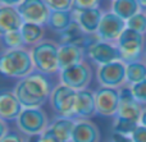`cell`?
<instances>
[{
	"mask_svg": "<svg viewBox=\"0 0 146 142\" xmlns=\"http://www.w3.org/2000/svg\"><path fill=\"white\" fill-rule=\"evenodd\" d=\"M53 89L49 76L33 71L25 78L18 79L13 91L23 108H41L50 99Z\"/></svg>",
	"mask_w": 146,
	"mask_h": 142,
	"instance_id": "obj_1",
	"label": "cell"
},
{
	"mask_svg": "<svg viewBox=\"0 0 146 142\" xmlns=\"http://www.w3.org/2000/svg\"><path fill=\"white\" fill-rule=\"evenodd\" d=\"M33 71L32 58L27 48L0 50V76L21 79Z\"/></svg>",
	"mask_w": 146,
	"mask_h": 142,
	"instance_id": "obj_2",
	"label": "cell"
},
{
	"mask_svg": "<svg viewBox=\"0 0 146 142\" xmlns=\"http://www.w3.org/2000/svg\"><path fill=\"white\" fill-rule=\"evenodd\" d=\"M59 45L53 40H42L30 49L32 58L33 68L46 76H54L59 73V61H58Z\"/></svg>",
	"mask_w": 146,
	"mask_h": 142,
	"instance_id": "obj_3",
	"label": "cell"
},
{
	"mask_svg": "<svg viewBox=\"0 0 146 142\" xmlns=\"http://www.w3.org/2000/svg\"><path fill=\"white\" fill-rule=\"evenodd\" d=\"M115 45L121 53V60L123 63H133L137 60H144L145 53V35L131 28H126L117 40Z\"/></svg>",
	"mask_w": 146,
	"mask_h": 142,
	"instance_id": "obj_4",
	"label": "cell"
},
{
	"mask_svg": "<svg viewBox=\"0 0 146 142\" xmlns=\"http://www.w3.org/2000/svg\"><path fill=\"white\" fill-rule=\"evenodd\" d=\"M49 117L42 108H23L15 120L18 131L27 137L40 136L49 128Z\"/></svg>",
	"mask_w": 146,
	"mask_h": 142,
	"instance_id": "obj_5",
	"label": "cell"
},
{
	"mask_svg": "<svg viewBox=\"0 0 146 142\" xmlns=\"http://www.w3.org/2000/svg\"><path fill=\"white\" fill-rule=\"evenodd\" d=\"M77 100V91L63 83L56 85L50 95V106L58 117L73 118L74 119V108Z\"/></svg>",
	"mask_w": 146,
	"mask_h": 142,
	"instance_id": "obj_6",
	"label": "cell"
},
{
	"mask_svg": "<svg viewBox=\"0 0 146 142\" xmlns=\"http://www.w3.org/2000/svg\"><path fill=\"white\" fill-rule=\"evenodd\" d=\"M60 83L71 87L74 91L86 90L92 79V71L86 61H81L78 64L64 68L59 72Z\"/></svg>",
	"mask_w": 146,
	"mask_h": 142,
	"instance_id": "obj_7",
	"label": "cell"
},
{
	"mask_svg": "<svg viewBox=\"0 0 146 142\" xmlns=\"http://www.w3.org/2000/svg\"><path fill=\"white\" fill-rule=\"evenodd\" d=\"M96 79L101 87L121 89L126 85V63L122 60L99 65L96 71Z\"/></svg>",
	"mask_w": 146,
	"mask_h": 142,
	"instance_id": "obj_8",
	"label": "cell"
},
{
	"mask_svg": "<svg viewBox=\"0 0 146 142\" xmlns=\"http://www.w3.org/2000/svg\"><path fill=\"white\" fill-rule=\"evenodd\" d=\"M86 55L98 67L111 63V61L121 60V53H119L118 46L114 42H108V41H103L99 38H96L86 49Z\"/></svg>",
	"mask_w": 146,
	"mask_h": 142,
	"instance_id": "obj_9",
	"label": "cell"
},
{
	"mask_svg": "<svg viewBox=\"0 0 146 142\" xmlns=\"http://www.w3.org/2000/svg\"><path fill=\"white\" fill-rule=\"evenodd\" d=\"M17 9L23 22L35 23L44 27H46L51 12L44 0H23Z\"/></svg>",
	"mask_w": 146,
	"mask_h": 142,
	"instance_id": "obj_10",
	"label": "cell"
},
{
	"mask_svg": "<svg viewBox=\"0 0 146 142\" xmlns=\"http://www.w3.org/2000/svg\"><path fill=\"white\" fill-rule=\"evenodd\" d=\"M96 114L101 117H115L119 104V89L110 87H99L95 92Z\"/></svg>",
	"mask_w": 146,
	"mask_h": 142,
	"instance_id": "obj_11",
	"label": "cell"
},
{
	"mask_svg": "<svg viewBox=\"0 0 146 142\" xmlns=\"http://www.w3.org/2000/svg\"><path fill=\"white\" fill-rule=\"evenodd\" d=\"M126 28V20L122 19L121 17H118L115 13H113L110 10V12H105L103 14L96 36H98L99 40L115 44L119 36L122 35V32Z\"/></svg>",
	"mask_w": 146,
	"mask_h": 142,
	"instance_id": "obj_12",
	"label": "cell"
},
{
	"mask_svg": "<svg viewBox=\"0 0 146 142\" xmlns=\"http://www.w3.org/2000/svg\"><path fill=\"white\" fill-rule=\"evenodd\" d=\"M23 106L13 90H0V119L5 122L17 120Z\"/></svg>",
	"mask_w": 146,
	"mask_h": 142,
	"instance_id": "obj_13",
	"label": "cell"
},
{
	"mask_svg": "<svg viewBox=\"0 0 146 142\" xmlns=\"http://www.w3.org/2000/svg\"><path fill=\"white\" fill-rule=\"evenodd\" d=\"M103 14L104 12L100 8L86 10H72L73 20H76L80 24V27L82 28V31L86 35H96Z\"/></svg>",
	"mask_w": 146,
	"mask_h": 142,
	"instance_id": "obj_14",
	"label": "cell"
},
{
	"mask_svg": "<svg viewBox=\"0 0 146 142\" xmlns=\"http://www.w3.org/2000/svg\"><path fill=\"white\" fill-rule=\"evenodd\" d=\"M96 115L95 94L88 89L77 91V100L74 108V119H91Z\"/></svg>",
	"mask_w": 146,
	"mask_h": 142,
	"instance_id": "obj_15",
	"label": "cell"
},
{
	"mask_svg": "<svg viewBox=\"0 0 146 142\" xmlns=\"http://www.w3.org/2000/svg\"><path fill=\"white\" fill-rule=\"evenodd\" d=\"M99 127L90 119H77L71 142H100Z\"/></svg>",
	"mask_w": 146,
	"mask_h": 142,
	"instance_id": "obj_16",
	"label": "cell"
},
{
	"mask_svg": "<svg viewBox=\"0 0 146 142\" xmlns=\"http://www.w3.org/2000/svg\"><path fill=\"white\" fill-rule=\"evenodd\" d=\"M86 50L83 48L74 44H59L58 50V61H59V69L68 68L71 65L78 64L81 61H85Z\"/></svg>",
	"mask_w": 146,
	"mask_h": 142,
	"instance_id": "obj_17",
	"label": "cell"
},
{
	"mask_svg": "<svg viewBox=\"0 0 146 142\" xmlns=\"http://www.w3.org/2000/svg\"><path fill=\"white\" fill-rule=\"evenodd\" d=\"M23 23L25 22L17 7L0 5V36L12 31L21 30Z\"/></svg>",
	"mask_w": 146,
	"mask_h": 142,
	"instance_id": "obj_18",
	"label": "cell"
},
{
	"mask_svg": "<svg viewBox=\"0 0 146 142\" xmlns=\"http://www.w3.org/2000/svg\"><path fill=\"white\" fill-rule=\"evenodd\" d=\"M76 125V119L73 118H66V117H58L56 115L49 124V131L54 133L55 136H58L59 138H62L66 142H71V137L73 129Z\"/></svg>",
	"mask_w": 146,
	"mask_h": 142,
	"instance_id": "obj_19",
	"label": "cell"
},
{
	"mask_svg": "<svg viewBox=\"0 0 146 142\" xmlns=\"http://www.w3.org/2000/svg\"><path fill=\"white\" fill-rule=\"evenodd\" d=\"M21 33H22L26 48H33L44 40L45 30H44V26L25 22L21 27Z\"/></svg>",
	"mask_w": 146,
	"mask_h": 142,
	"instance_id": "obj_20",
	"label": "cell"
},
{
	"mask_svg": "<svg viewBox=\"0 0 146 142\" xmlns=\"http://www.w3.org/2000/svg\"><path fill=\"white\" fill-rule=\"evenodd\" d=\"M137 0H113L111 1V12L115 13L122 19L128 20L136 13L140 12Z\"/></svg>",
	"mask_w": 146,
	"mask_h": 142,
	"instance_id": "obj_21",
	"label": "cell"
},
{
	"mask_svg": "<svg viewBox=\"0 0 146 142\" xmlns=\"http://www.w3.org/2000/svg\"><path fill=\"white\" fill-rule=\"evenodd\" d=\"M73 22V15L72 10L68 12H56V10H51L49 20L46 23V27H49L51 31L56 33H60L64 31L69 24Z\"/></svg>",
	"mask_w": 146,
	"mask_h": 142,
	"instance_id": "obj_22",
	"label": "cell"
},
{
	"mask_svg": "<svg viewBox=\"0 0 146 142\" xmlns=\"http://www.w3.org/2000/svg\"><path fill=\"white\" fill-rule=\"evenodd\" d=\"M146 79V63L145 60H137L126 64V85L132 86L135 83Z\"/></svg>",
	"mask_w": 146,
	"mask_h": 142,
	"instance_id": "obj_23",
	"label": "cell"
},
{
	"mask_svg": "<svg viewBox=\"0 0 146 142\" xmlns=\"http://www.w3.org/2000/svg\"><path fill=\"white\" fill-rule=\"evenodd\" d=\"M142 105L139 104L136 100H131V101H123L119 104L118 112H117V117L127 118L133 122L140 123V118H141L142 113Z\"/></svg>",
	"mask_w": 146,
	"mask_h": 142,
	"instance_id": "obj_24",
	"label": "cell"
},
{
	"mask_svg": "<svg viewBox=\"0 0 146 142\" xmlns=\"http://www.w3.org/2000/svg\"><path fill=\"white\" fill-rule=\"evenodd\" d=\"M0 45H1V50L26 48L25 41H23V37H22V33H21V30L12 31V32L1 35L0 36Z\"/></svg>",
	"mask_w": 146,
	"mask_h": 142,
	"instance_id": "obj_25",
	"label": "cell"
},
{
	"mask_svg": "<svg viewBox=\"0 0 146 142\" xmlns=\"http://www.w3.org/2000/svg\"><path fill=\"white\" fill-rule=\"evenodd\" d=\"M139 124L140 123L133 122V120H131V119L117 117L115 115V117H114V122H113V133H119V135H124V136H131Z\"/></svg>",
	"mask_w": 146,
	"mask_h": 142,
	"instance_id": "obj_26",
	"label": "cell"
},
{
	"mask_svg": "<svg viewBox=\"0 0 146 142\" xmlns=\"http://www.w3.org/2000/svg\"><path fill=\"white\" fill-rule=\"evenodd\" d=\"M126 26H127V28H131V30L136 31V32L145 35L146 33V12H141L140 10L133 17H131L128 20H126Z\"/></svg>",
	"mask_w": 146,
	"mask_h": 142,
	"instance_id": "obj_27",
	"label": "cell"
},
{
	"mask_svg": "<svg viewBox=\"0 0 146 142\" xmlns=\"http://www.w3.org/2000/svg\"><path fill=\"white\" fill-rule=\"evenodd\" d=\"M131 87V91L132 95H133L135 100H136L139 104H141L142 106H146V79L144 81L139 82V83H135L132 85Z\"/></svg>",
	"mask_w": 146,
	"mask_h": 142,
	"instance_id": "obj_28",
	"label": "cell"
},
{
	"mask_svg": "<svg viewBox=\"0 0 146 142\" xmlns=\"http://www.w3.org/2000/svg\"><path fill=\"white\" fill-rule=\"evenodd\" d=\"M50 10L56 12H68L72 10L73 0H44Z\"/></svg>",
	"mask_w": 146,
	"mask_h": 142,
	"instance_id": "obj_29",
	"label": "cell"
},
{
	"mask_svg": "<svg viewBox=\"0 0 146 142\" xmlns=\"http://www.w3.org/2000/svg\"><path fill=\"white\" fill-rule=\"evenodd\" d=\"M100 0H73L72 10H86L99 8Z\"/></svg>",
	"mask_w": 146,
	"mask_h": 142,
	"instance_id": "obj_30",
	"label": "cell"
},
{
	"mask_svg": "<svg viewBox=\"0 0 146 142\" xmlns=\"http://www.w3.org/2000/svg\"><path fill=\"white\" fill-rule=\"evenodd\" d=\"M0 142H26V137L23 133L17 132V131H8Z\"/></svg>",
	"mask_w": 146,
	"mask_h": 142,
	"instance_id": "obj_31",
	"label": "cell"
},
{
	"mask_svg": "<svg viewBox=\"0 0 146 142\" xmlns=\"http://www.w3.org/2000/svg\"><path fill=\"white\" fill-rule=\"evenodd\" d=\"M132 142H146V127L139 124L131 135Z\"/></svg>",
	"mask_w": 146,
	"mask_h": 142,
	"instance_id": "obj_32",
	"label": "cell"
},
{
	"mask_svg": "<svg viewBox=\"0 0 146 142\" xmlns=\"http://www.w3.org/2000/svg\"><path fill=\"white\" fill-rule=\"evenodd\" d=\"M37 142H66V141H63L62 138H59L58 136H55L51 131L46 129L42 135L38 136Z\"/></svg>",
	"mask_w": 146,
	"mask_h": 142,
	"instance_id": "obj_33",
	"label": "cell"
},
{
	"mask_svg": "<svg viewBox=\"0 0 146 142\" xmlns=\"http://www.w3.org/2000/svg\"><path fill=\"white\" fill-rule=\"evenodd\" d=\"M111 142H132V138H131V136L113 133V135H111Z\"/></svg>",
	"mask_w": 146,
	"mask_h": 142,
	"instance_id": "obj_34",
	"label": "cell"
},
{
	"mask_svg": "<svg viewBox=\"0 0 146 142\" xmlns=\"http://www.w3.org/2000/svg\"><path fill=\"white\" fill-rule=\"evenodd\" d=\"M9 131V127H8V123L5 120L0 119V140L7 135V132Z\"/></svg>",
	"mask_w": 146,
	"mask_h": 142,
	"instance_id": "obj_35",
	"label": "cell"
},
{
	"mask_svg": "<svg viewBox=\"0 0 146 142\" xmlns=\"http://www.w3.org/2000/svg\"><path fill=\"white\" fill-rule=\"evenodd\" d=\"M23 0H0V5H8V7H18Z\"/></svg>",
	"mask_w": 146,
	"mask_h": 142,
	"instance_id": "obj_36",
	"label": "cell"
},
{
	"mask_svg": "<svg viewBox=\"0 0 146 142\" xmlns=\"http://www.w3.org/2000/svg\"><path fill=\"white\" fill-rule=\"evenodd\" d=\"M140 124H141V125H145V127H146V106L142 108L141 118H140Z\"/></svg>",
	"mask_w": 146,
	"mask_h": 142,
	"instance_id": "obj_37",
	"label": "cell"
},
{
	"mask_svg": "<svg viewBox=\"0 0 146 142\" xmlns=\"http://www.w3.org/2000/svg\"><path fill=\"white\" fill-rule=\"evenodd\" d=\"M137 3H139L141 12H146V0H137Z\"/></svg>",
	"mask_w": 146,
	"mask_h": 142,
	"instance_id": "obj_38",
	"label": "cell"
},
{
	"mask_svg": "<svg viewBox=\"0 0 146 142\" xmlns=\"http://www.w3.org/2000/svg\"><path fill=\"white\" fill-rule=\"evenodd\" d=\"M144 60H145V63H146V48H145V53H144Z\"/></svg>",
	"mask_w": 146,
	"mask_h": 142,
	"instance_id": "obj_39",
	"label": "cell"
},
{
	"mask_svg": "<svg viewBox=\"0 0 146 142\" xmlns=\"http://www.w3.org/2000/svg\"><path fill=\"white\" fill-rule=\"evenodd\" d=\"M111 1H113V0H111Z\"/></svg>",
	"mask_w": 146,
	"mask_h": 142,
	"instance_id": "obj_40",
	"label": "cell"
}]
</instances>
